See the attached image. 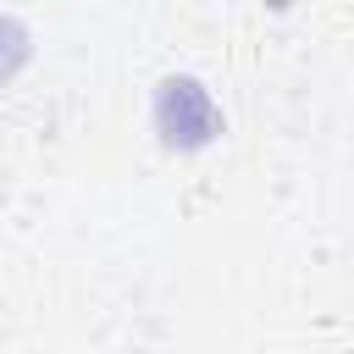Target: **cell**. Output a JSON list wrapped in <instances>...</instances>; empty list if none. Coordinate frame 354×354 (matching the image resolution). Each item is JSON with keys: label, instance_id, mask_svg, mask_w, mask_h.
Wrapping results in <instances>:
<instances>
[{"label": "cell", "instance_id": "6da1fadb", "mask_svg": "<svg viewBox=\"0 0 354 354\" xmlns=\"http://www.w3.org/2000/svg\"><path fill=\"white\" fill-rule=\"evenodd\" d=\"M149 111H155V133H160L166 149H205L210 138H221V111H216L210 88L188 72L160 77Z\"/></svg>", "mask_w": 354, "mask_h": 354}, {"label": "cell", "instance_id": "7a4b0ae2", "mask_svg": "<svg viewBox=\"0 0 354 354\" xmlns=\"http://www.w3.org/2000/svg\"><path fill=\"white\" fill-rule=\"evenodd\" d=\"M28 28H22V17H11V11H0V83H11L17 72H22V61H28Z\"/></svg>", "mask_w": 354, "mask_h": 354}]
</instances>
